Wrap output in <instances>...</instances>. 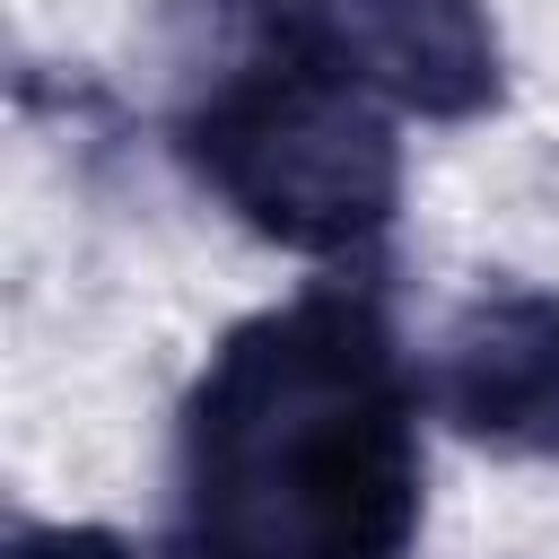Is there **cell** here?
I'll use <instances>...</instances> for the list:
<instances>
[{
  "label": "cell",
  "instance_id": "6da1fadb",
  "mask_svg": "<svg viewBox=\"0 0 559 559\" xmlns=\"http://www.w3.org/2000/svg\"><path fill=\"white\" fill-rule=\"evenodd\" d=\"M192 559H402L419 533V384L376 288L245 314L183 393Z\"/></svg>",
  "mask_w": 559,
  "mask_h": 559
},
{
  "label": "cell",
  "instance_id": "7a4b0ae2",
  "mask_svg": "<svg viewBox=\"0 0 559 559\" xmlns=\"http://www.w3.org/2000/svg\"><path fill=\"white\" fill-rule=\"evenodd\" d=\"M262 44L175 122L183 166L288 253H358L393 227L402 140L384 105L306 35L297 0H262Z\"/></svg>",
  "mask_w": 559,
  "mask_h": 559
},
{
  "label": "cell",
  "instance_id": "5b68a950",
  "mask_svg": "<svg viewBox=\"0 0 559 559\" xmlns=\"http://www.w3.org/2000/svg\"><path fill=\"white\" fill-rule=\"evenodd\" d=\"M9 559H148V550H131L105 524H17L9 533Z\"/></svg>",
  "mask_w": 559,
  "mask_h": 559
},
{
  "label": "cell",
  "instance_id": "277c9868",
  "mask_svg": "<svg viewBox=\"0 0 559 559\" xmlns=\"http://www.w3.org/2000/svg\"><path fill=\"white\" fill-rule=\"evenodd\" d=\"M428 402L489 454H559V297L480 288L437 332Z\"/></svg>",
  "mask_w": 559,
  "mask_h": 559
},
{
  "label": "cell",
  "instance_id": "3957f363",
  "mask_svg": "<svg viewBox=\"0 0 559 559\" xmlns=\"http://www.w3.org/2000/svg\"><path fill=\"white\" fill-rule=\"evenodd\" d=\"M306 35L419 122H472L507 96V52L480 0H297Z\"/></svg>",
  "mask_w": 559,
  "mask_h": 559
}]
</instances>
